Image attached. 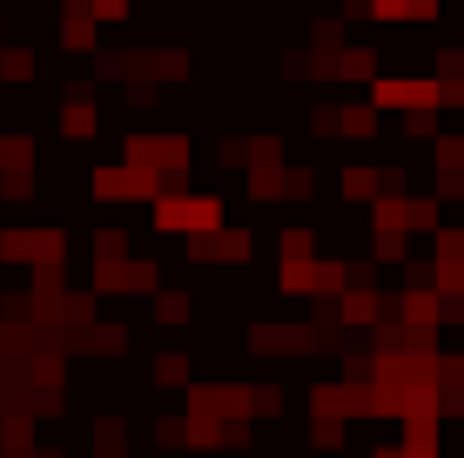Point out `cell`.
Segmentation results:
<instances>
[{
	"mask_svg": "<svg viewBox=\"0 0 464 458\" xmlns=\"http://www.w3.org/2000/svg\"><path fill=\"white\" fill-rule=\"evenodd\" d=\"M337 129H343V135H371V129H377V108H343Z\"/></svg>",
	"mask_w": 464,
	"mask_h": 458,
	"instance_id": "8",
	"label": "cell"
},
{
	"mask_svg": "<svg viewBox=\"0 0 464 458\" xmlns=\"http://www.w3.org/2000/svg\"><path fill=\"white\" fill-rule=\"evenodd\" d=\"M0 74L7 82H34V54L27 47H0Z\"/></svg>",
	"mask_w": 464,
	"mask_h": 458,
	"instance_id": "5",
	"label": "cell"
},
{
	"mask_svg": "<svg viewBox=\"0 0 464 458\" xmlns=\"http://www.w3.org/2000/svg\"><path fill=\"white\" fill-rule=\"evenodd\" d=\"M155 229L196 243V236L222 229V202L216 196H182V189H155Z\"/></svg>",
	"mask_w": 464,
	"mask_h": 458,
	"instance_id": "1",
	"label": "cell"
},
{
	"mask_svg": "<svg viewBox=\"0 0 464 458\" xmlns=\"http://www.w3.org/2000/svg\"><path fill=\"white\" fill-rule=\"evenodd\" d=\"M61 129H68V135H94V108L82 102V94H74V102L61 108Z\"/></svg>",
	"mask_w": 464,
	"mask_h": 458,
	"instance_id": "7",
	"label": "cell"
},
{
	"mask_svg": "<svg viewBox=\"0 0 464 458\" xmlns=\"http://www.w3.org/2000/svg\"><path fill=\"white\" fill-rule=\"evenodd\" d=\"M377 108H383V115H391V108H404V115H418V108H444V88L438 82H383V74H377Z\"/></svg>",
	"mask_w": 464,
	"mask_h": 458,
	"instance_id": "2",
	"label": "cell"
},
{
	"mask_svg": "<svg viewBox=\"0 0 464 458\" xmlns=\"http://www.w3.org/2000/svg\"><path fill=\"white\" fill-rule=\"evenodd\" d=\"M188 310H196V304H188V290H155V324H188Z\"/></svg>",
	"mask_w": 464,
	"mask_h": 458,
	"instance_id": "3",
	"label": "cell"
},
{
	"mask_svg": "<svg viewBox=\"0 0 464 458\" xmlns=\"http://www.w3.org/2000/svg\"><path fill=\"white\" fill-rule=\"evenodd\" d=\"M377 189H383V176H377V169H350V176H343V196H350V202H371Z\"/></svg>",
	"mask_w": 464,
	"mask_h": 458,
	"instance_id": "6",
	"label": "cell"
},
{
	"mask_svg": "<svg viewBox=\"0 0 464 458\" xmlns=\"http://www.w3.org/2000/svg\"><path fill=\"white\" fill-rule=\"evenodd\" d=\"M155 385H162V391H188V357L182 351H162V357H155Z\"/></svg>",
	"mask_w": 464,
	"mask_h": 458,
	"instance_id": "4",
	"label": "cell"
}]
</instances>
